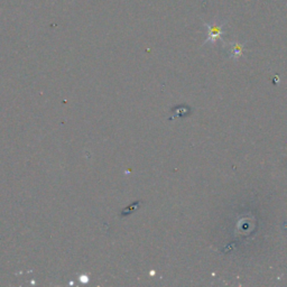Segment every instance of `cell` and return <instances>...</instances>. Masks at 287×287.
Segmentation results:
<instances>
[{
	"label": "cell",
	"instance_id": "obj_1",
	"mask_svg": "<svg viewBox=\"0 0 287 287\" xmlns=\"http://www.w3.org/2000/svg\"><path fill=\"white\" fill-rule=\"evenodd\" d=\"M205 26L208 28V37H206V42L214 43V42L221 39L223 30V23L214 22L212 24H206Z\"/></svg>",
	"mask_w": 287,
	"mask_h": 287
},
{
	"label": "cell",
	"instance_id": "obj_2",
	"mask_svg": "<svg viewBox=\"0 0 287 287\" xmlns=\"http://www.w3.org/2000/svg\"><path fill=\"white\" fill-rule=\"evenodd\" d=\"M232 55L234 56H240L242 54V46L240 44H234L232 46V51H231Z\"/></svg>",
	"mask_w": 287,
	"mask_h": 287
}]
</instances>
